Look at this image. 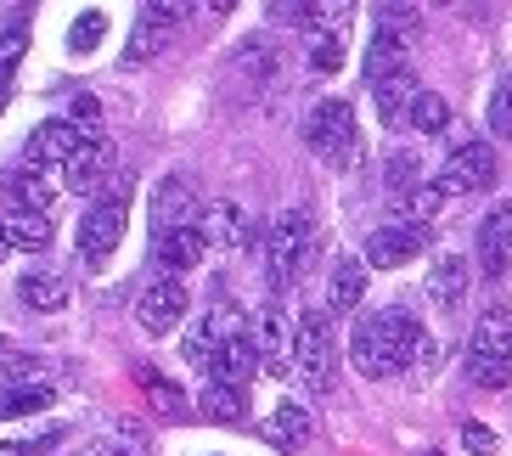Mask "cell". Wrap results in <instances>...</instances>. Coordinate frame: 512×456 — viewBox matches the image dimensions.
Listing matches in <instances>:
<instances>
[{
    "label": "cell",
    "instance_id": "6da1fadb",
    "mask_svg": "<svg viewBox=\"0 0 512 456\" xmlns=\"http://www.w3.org/2000/svg\"><path fill=\"white\" fill-rule=\"evenodd\" d=\"M422 327L417 316L406 310H377V316H361L355 321V338H349V361L361 378H394L417 361V344H422Z\"/></svg>",
    "mask_w": 512,
    "mask_h": 456
},
{
    "label": "cell",
    "instance_id": "7a4b0ae2",
    "mask_svg": "<svg viewBox=\"0 0 512 456\" xmlns=\"http://www.w3.org/2000/svg\"><path fill=\"white\" fill-rule=\"evenodd\" d=\"M467 378L479 389H507L512 383V304H484L479 321H473V338H467Z\"/></svg>",
    "mask_w": 512,
    "mask_h": 456
},
{
    "label": "cell",
    "instance_id": "3957f363",
    "mask_svg": "<svg viewBox=\"0 0 512 456\" xmlns=\"http://www.w3.org/2000/svg\"><path fill=\"white\" fill-rule=\"evenodd\" d=\"M310 248H316V220L310 209H282L265 231V276H271V288L287 293L299 282V271L310 265Z\"/></svg>",
    "mask_w": 512,
    "mask_h": 456
},
{
    "label": "cell",
    "instance_id": "277c9868",
    "mask_svg": "<svg viewBox=\"0 0 512 456\" xmlns=\"http://www.w3.org/2000/svg\"><path fill=\"white\" fill-rule=\"evenodd\" d=\"M293 372H299L304 389H332V372H338V344H332V316L327 310H310V316L293 321V350H287Z\"/></svg>",
    "mask_w": 512,
    "mask_h": 456
},
{
    "label": "cell",
    "instance_id": "5b68a950",
    "mask_svg": "<svg viewBox=\"0 0 512 456\" xmlns=\"http://www.w3.org/2000/svg\"><path fill=\"white\" fill-rule=\"evenodd\" d=\"M124 226H130V175H113V192L96 198L79 220V259L85 265H102L113 248H119Z\"/></svg>",
    "mask_w": 512,
    "mask_h": 456
},
{
    "label": "cell",
    "instance_id": "8992f818",
    "mask_svg": "<svg viewBox=\"0 0 512 456\" xmlns=\"http://www.w3.org/2000/svg\"><path fill=\"white\" fill-rule=\"evenodd\" d=\"M490 186H496V147L462 130L445 169H439V192L445 198H473V192H490Z\"/></svg>",
    "mask_w": 512,
    "mask_h": 456
},
{
    "label": "cell",
    "instance_id": "52a82bcc",
    "mask_svg": "<svg viewBox=\"0 0 512 456\" xmlns=\"http://www.w3.org/2000/svg\"><path fill=\"white\" fill-rule=\"evenodd\" d=\"M304 141L316 158L327 164H344L349 152H355V107L344 96H327V102L310 107V119H304Z\"/></svg>",
    "mask_w": 512,
    "mask_h": 456
},
{
    "label": "cell",
    "instance_id": "ba28073f",
    "mask_svg": "<svg viewBox=\"0 0 512 456\" xmlns=\"http://www.w3.org/2000/svg\"><path fill=\"white\" fill-rule=\"evenodd\" d=\"M186 310H192V293H186L181 276H152L147 288H141V299H136V321H141V333L147 338L175 333Z\"/></svg>",
    "mask_w": 512,
    "mask_h": 456
},
{
    "label": "cell",
    "instance_id": "9c48e42d",
    "mask_svg": "<svg viewBox=\"0 0 512 456\" xmlns=\"http://www.w3.org/2000/svg\"><path fill=\"white\" fill-rule=\"evenodd\" d=\"M428 248V226H417V220H394V226H377L372 237H366V271H400V265H411V259Z\"/></svg>",
    "mask_w": 512,
    "mask_h": 456
},
{
    "label": "cell",
    "instance_id": "30bf717a",
    "mask_svg": "<svg viewBox=\"0 0 512 456\" xmlns=\"http://www.w3.org/2000/svg\"><path fill=\"white\" fill-rule=\"evenodd\" d=\"M113 164H119V152H113V141H107V136L79 141L74 158L62 164V186H68V192L96 198V192H102V181H113Z\"/></svg>",
    "mask_w": 512,
    "mask_h": 456
},
{
    "label": "cell",
    "instance_id": "8fae6325",
    "mask_svg": "<svg viewBox=\"0 0 512 456\" xmlns=\"http://www.w3.org/2000/svg\"><path fill=\"white\" fill-rule=\"evenodd\" d=\"M197 209H203V203H197L192 181H186V175H164V181L152 186V198H147L152 237H158V231H175V226H192Z\"/></svg>",
    "mask_w": 512,
    "mask_h": 456
},
{
    "label": "cell",
    "instance_id": "7c38bea8",
    "mask_svg": "<svg viewBox=\"0 0 512 456\" xmlns=\"http://www.w3.org/2000/svg\"><path fill=\"white\" fill-rule=\"evenodd\" d=\"M231 333H242V310H237L231 299H214L209 310H203V316L192 321V333H186V361L203 366L214 350H220V344H226Z\"/></svg>",
    "mask_w": 512,
    "mask_h": 456
},
{
    "label": "cell",
    "instance_id": "4fadbf2b",
    "mask_svg": "<svg viewBox=\"0 0 512 456\" xmlns=\"http://www.w3.org/2000/svg\"><path fill=\"white\" fill-rule=\"evenodd\" d=\"M57 192H62L57 169L23 164L17 175H0V203H6V209H51Z\"/></svg>",
    "mask_w": 512,
    "mask_h": 456
},
{
    "label": "cell",
    "instance_id": "5bb4252c",
    "mask_svg": "<svg viewBox=\"0 0 512 456\" xmlns=\"http://www.w3.org/2000/svg\"><path fill=\"white\" fill-rule=\"evenodd\" d=\"M203 231H197V220L192 226H175V231H158L152 237V271L158 276H186V271H197V259H203Z\"/></svg>",
    "mask_w": 512,
    "mask_h": 456
},
{
    "label": "cell",
    "instance_id": "9a60e30c",
    "mask_svg": "<svg viewBox=\"0 0 512 456\" xmlns=\"http://www.w3.org/2000/svg\"><path fill=\"white\" fill-rule=\"evenodd\" d=\"M79 130H74V119H46V124H34L29 130V141H23V164H40V169H62L68 158H74V147H79Z\"/></svg>",
    "mask_w": 512,
    "mask_h": 456
},
{
    "label": "cell",
    "instance_id": "2e32d148",
    "mask_svg": "<svg viewBox=\"0 0 512 456\" xmlns=\"http://www.w3.org/2000/svg\"><path fill=\"white\" fill-rule=\"evenodd\" d=\"M254 350H259V366H265V372H276V378L293 372V361H287V350H293V327H287V316H282V304L276 299L254 316Z\"/></svg>",
    "mask_w": 512,
    "mask_h": 456
},
{
    "label": "cell",
    "instance_id": "e0dca14e",
    "mask_svg": "<svg viewBox=\"0 0 512 456\" xmlns=\"http://www.w3.org/2000/svg\"><path fill=\"white\" fill-rule=\"evenodd\" d=\"M203 372H209L214 383H231V389H248L254 383V372H259V350H254V338L248 333H231L220 350L203 361Z\"/></svg>",
    "mask_w": 512,
    "mask_h": 456
},
{
    "label": "cell",
    "instance_id": "ac0fdd59",
    "mask_svg": "<svg viewBox=\"0 0 512 456\" xmlns=\"http://www.w3.org/2000/svg\"><path fill=\"white\" fill-rule=\"evenodd\" d=\"M512 265V198L479 220V271L484 276H507Z\"/></svg>",
    "mask_w": 512,
    "mask_h": 456
},
{
    "label": "cell",
    "instance_id": "d6986e66",
    "mask_svg": "<svg viewBox=\"0 0 512 456\" xmlns=\"http://www.w3.org/2000/svg\"><path fill=\"white\" fill-rule=\"evenodd\" d=\"M197 231H203V243L209 248H226V254H237V248L254 243L248 214H242L237 203H209V209H197Z\"/></svg>",
    "mask_w": 512,
    "mask_h": 456
},
{
    "label": "cell",
    "instance_id": "ffe728a7",
    "mask_svg": "<svg viewBox=\"0 0 512 456\" xmlns=\"http://www.w3.org/2000/svg\"><path fill=\"white\" fill-rule=\"evenodd\" d=\"M366 259L361 254H344V259H332V271H327V310L332 316H349V310H361L366 299Z\"/></svg>",
    "mask_w": 512,
    "mask_h": 456
},
{
    "label": "cell",
    "instance_id": "44dd1931",
    "mask_svg": "<svg viewBox=\"0 0 512 456\" xmlns=\"http://www.w3.org/2000/svg\"><path fill=\"white\" fill-rule=\"evenodd\" d=\"M467 288H473V265H467L462 254H439L434 271H428V299L445 310V316H456L467 299Z\"/></svg>",
    "mask_w": 512,
    "mask_h": 456
},
{
    "label": "cell",
    "instance_id": "7402d4cb",
    "mask_svg": "<svg viewBox=\"0 0 512 456\" xmlns=\"http://www.w3.org/2000/svg\"><path fill=\"white\" fill-rule=\"evenodd\" d=\"M259 440L276 445V451H299V445L310 440V411H304L299 400H282V406L259 423Z\"/></svg>",
    "mask_w": 512,
    "mask_h": 456
},
{
    "label": "cell",
    "instance_id": "603a6c76",
    "mask_svg": "<svg viewBox=\"0 0 512 456\" xmlns=\"http://www.w3.org/2000/svg\"><path fill=\"white\" fill-rule=\"evenodd\" d=\"M366 85H372L377 119H383V124H400V119H406V102H411V91H417V79H411V68H389V74L366 79Z\"/></svg>",
    "mask_w": 512,
    "mask_h": 456
},
{
    "label": "cell",
    "instance_id": "cb8c5ba5",
    "mask_svg": "<svg viewBox=\"0 0 512 456\" xmlns=\"http://www.w3.org/2000/svg\"><path fill=\"white\" fill-rule=\"evenodd\" d=\"M17 299L29 304V310H62V304L74 299V288H68V276L62 271H23Z\"/></svg>",
    "mask_w": 512,
    "mask_h": 456
},
{
    "label": "cell",
    "instance_id": "d4e9b609",
    "mask_svg": "<svg viewBox=\"0 0 512 456\" xmlns=\"http://www.w3.org/2000/svg\"><path fill=\"white\" fill-rule=\"evenodd\" d=\"M46 406H57V395H51L46 383H6L0 389V423H17V417H40Z\"/></svg>",
    "mask_w": 512,
    "mask_h": 456
},
{
    "label": "cell",
    "instance_id": "484cf974",
    "mask_svg": "<svg viewBox=\"0 0 512 456\" xmlns=\"http://www.w3.org/2000/svg\"><path fill=\"white\" fill-rule=\"evenodd\" d=\"M6 243L12 248H29V254H40V248L51 243V220H46V209H6Z\"/></svg>",
    "mask_w": 512,
    "mask_h": 456
},
{
    "label": "cell",
    "instance_id": "4316f807",
    "mask_svg": "<svg viewBox=\"0 0 512 456\" xmlns=\"http://www.w3.org/2000/svg\"><path fill=\"white\" fill-rule=\"evenodd\" d=\"M406 124L417 130V136H445V124H451V102L439 91H411V102H406Z\"/></svg>",
    "mask_w": 512,
    "mask_h": 456
},
{
    "label": "cell",
    "instance_id": "83f0119b",
    "mask_svg": "<svg viewBox=\"0 0 512 456\" xmlns=\"http://www.w3.org/2000/svg\"><path fill=\"white\" fill-rule=\"evenodd\" d=\"M248 389H231V383H214L209 378V389H203V395H197V406H203V417H209V423H242V417H248Z\"/></svg>",
    "mask_w": 512,
    "mask_h": 456
},
{
    "label": "cell",
    "instance_id": "f1b7e54d",
    "mask_svg": "<svg viewBox=\"0 0 512 456\" xmlns=\"http://www.w3.org/2000/svg\"><path fill=\"white\" fill-rule=\"evenodd\" d=\"M389 203H394V214H400V220L428 226V220H434V209L445 203V192H439V186H428V181H417V186H406V192H400V198H389Z\"/></svg>",
    "mask_w": 512,
    "mask_h": 456
},
{
    "label": "cell",
    "instance_id": "f546056e",
    "mask_svg": "<svg viewBox=\"0 0 512 456\" xmlns=\"http://www.w3.org/2000/svg\"><path fill=\"white\" fill-rule=\"evenodd\" d=\"M422 181V158H417V147H400V152H389V164H383V192L389 198H400L406 186H417Z\"/></svg>",
    "mask_w": 512,
    "mask_h": 456
},
{
    "label": "cell",
    "instance_id": "4dcf8cb0",
    "mask_svg": "<svg viewBox=\"0 0 512 456\" xmlns=\"http://www.w3.org/2000/svg\"><path fill=\"white\" fill-rule=\"evenodd\" d=\"M310 68L338 74L344 68V29H310Z\"/></svg>",
    "mask_w": 512,
    "mask_h": 456
},
{
    "label": "cell",
    "instance_id": "1f68e13d",
    "mask_svg": "<svg viewBox=\"0 0 512 456\" xmlns=\"http://www.w3.org/2000/svg\"><path fill=\"white\" fill-rule=\"evenodd\" d=\"M102 40H107V12H79L74 29H68V51L74 57H91Z\"/></svg>",
    "mask_w": 512,
    "mask_h": 456
},
{
    "label": "cell",
    "instance_id": "d6a6232c",
    "mask_svg": "<svg viewBox=\"0 0 512 456\" xmlns=\"http://www.w3.org/2000/svg\"><path fill=\"white\" fill-rule=\"evenodd\" d=\"M349 12H355V0H304L299 23L304 29H344Z\"/></svg>",
    "mask_w": 512,
    "mask_h": 456
},
{
    "label": "cell",
    "instance_id": "836d02e7",
    "mask_svg": "<svg viewBox=\"0 0 512 456\" xmlns=\"http://www.w3.org/2000/svg\"><path fill=\"white\" fill-rule=\"evenodd\" d=\"M164 40H169V29H164V23H152V17H141L136 40H130V51H124V68H141V62H152L158 51H164Z\"/></svg>",
    "mask_w": 512,
    "mask_h": 456
},
{
    "label": "cell",
    "instance_id": "e575fe53",
    "mask_svg": "<svg viewBox=\"0 0 512 456\" xmlns=\"http://www.w3.org/2000/svg\"><path fill=\"white\" fill-rule=\"evenodd\" d=\"M23 378H40V361H34V355H23V350H6V344H0V389H6V383H23Z\"/></svg>",
    "mask_w": 512,
    "mask_h": 456
},
{
    "label": "cell",
    "instance_id": "d590c367",
    "mask_svg": "<svg viewBox=\"0 0 512 456\" xmlns=\"http://www.w3.org/2000/svg\"><path fill=\"white\" fill-rule=\"evenodd\" d=\"M490 136L512 141V79H501L496 96H490Z\"/></svg>",
    "mask_w": 512,
    "mask_h": 456
},
{
    "label": "cell",
    "instance_id": "8d00e7d4",
    "mask_svg": "<svg viewBox=\"0 0 512 456\" xmlns=\"http://www.w3.org/2000/svg\"><path fill=\"white\" fill-rule=\"evenodd\" d=\"M147 451H152V445H147V434H136L130 423H119V440H113V445H102L96 456H147Z\"/></svg>",
    "mask_w": 512,
    "mask_h": 456
},
{
    "label": "cell",
    "instance_id": "74e56055",
    "mask_svg": "<svg viewBox=\"0 0 512 456\" xmlns=\"http://www.w3.org/2000/svg\"><path fill=\"white\" fill-rule=\"evenodd\" d=\"M68 119H74V130H79V136H85V141H91V136H102V107H96L91 96H79V102H74V113H68Z\"/></svg>",
    "mask_w": 512,
    "mask_h": 456
},
{
    "label": "cell",
    "instance_id": "f35d334b",
    "mask_svg": "<svg viewBox=\"0 0 512 456\" xmlns=\"http://www.w3.org/2000/svg\"><path fill=\"white\" fill-rule=\"evenodd\" d=\"M147 17L164 23V29H175L181 17H192V0H147Z\"/></svg>",
    "mask_w": 512,
    "mask_h": 456
},
{
    "label": "cell",
    "instance_id": "ab89813d",
    "mask_svg": "<svg viewBox=\"0 0 512 456\" xmlns=\"http://www.w3.org/2000/svg\"><path fill=\"white\" fill-rule=\"evenodd\" d=\"M462 440H467V451H473V456H496V434H490V428L467 423V428H462Z\"/></svg>",
    "mask_w": 512,
    "mask_h": 456
},
{
    "label": "cell",
    "instance_id": "60d3db41",
    "mask_svg": "<svg viewBox=\"0 0 512 456\" xmlns=\"http://www.w3.org/2000/svg\"><path fill=\"white\" fill-rule=\"evenodd\" d=\"M299 12H304V0H276L271 6V17H287V23H299Z\"/></svg>",
    "mask_w": 512,
    "mask_h": 456
},
{
    "label": "cell",
    "instance_id": "b9f144b4",
    "mask_svg": "<svg viewBox=\"0 0 512 456\" xmlns=\"http://www.w3.org/2000/svg\"><path fill=\"white\" fill-rule=\"evenodd\" d=\"M203 6H209V12H231V6H237V0H203Z\"/></svg>",
    "mask_w": 512,
    "mask_h": 456
},
{
    "label": "cell",
    "instance_id": "7bdbcfd3",
    "mask_svg": "<svg viewBox=\"0 0 512 456\" xmlns=\"http://www.w3.org/2000/svg\"><path fill=\"white\" fill-rule=\"evenodd\" d=\"M6 85H12V74H0V113H6Z\"/></svg>",
    "mask_w": 512,
    "mask_h": 456
},
{
    "label": "cell",
    "instance_id": "ee69618b",
    "mask_svg": "<svg viewBox=\"0 0 512 456\" xmlns=\"http://www.w3.org/2000/svg\"><path fill=\"white\" fill-rule=\"evenodd\" d=\"M6 254H12V243H6V226H0V259H6Z\"/></svg>",
    "mask_w": 512,
    "mask_h": 456
},
{
    "label": "cell",
    "instance_id": "f6af8a7d",
    "mask_svg": "<svg viewBox=\"0 0 512 456\" xmlns=\"http://www.w3.org/2000/svg\"><path fill=\"white\" fill-rule=\"evenodd\" d=\"M0 456H17V445H0Z\"/></svg>",
    "mask_w": 512,
    "mask_h": 456
},
{
    "label": "cell",
    "instance_id": "bcb514c9",
    "mask_svg": "<svg viewBox=\"0 0 512 456\" xmlns=\"http://www.w3.org/2000/svg\"><path fill=\"white\" fill-rule=\"evenodd\" d=\"M422 456H439V451H422Z\"/></svg>",
    "mask_w": 512,
    "mask_h": 456
},
{
    "label": "cell",
    "instance_id": "7dc6e473",
    "mask_svg": "<svg viewBox=\"0 0 512 456\" xmlns=\"http://www.w3.org/2000/svg\"><path fill=\"white\" fill-rule=\"evenodd\" d=\"M0 344H6V338H0Z\"/></svg>",
    "mask_w": 512,
    "mask_h": 456
}]
</instances>
